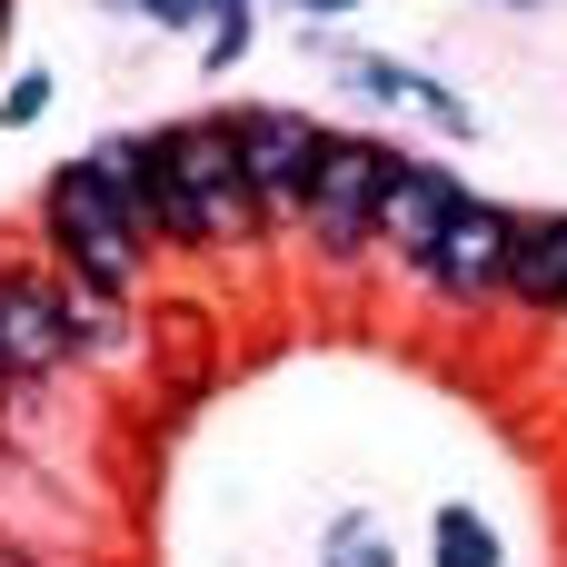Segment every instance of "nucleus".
Masks as SVG:
<instances>
[{
  "label": "nucleus",
  "mask_w": 567,
  "mask_h": 567,
  "mask_svg": "<svg viewBox=\"0 0 567 567\" xmlns=\"http://www.w3.org/2000/svg\"><path fill=\"white\" fill-rule=\"evenodd\" d=\"M319 567H399V538L379 528V508H339L319 538Z\"/></svg>",
  "instance_id": "9b49d317"
},
{
  "label": "nucleus",
  "mask_w": 567,
  "mask_h": 567,
  "mask_svg": "<svg viewBox=\"0 0 567 567\" xmlns=\"http://www.w3.org/2000/svg\"><path fill=\"white\" fill-rule=\"evenodd\" d=\"M100 10H120V20H150V30H199V20H209V0H100Z\"/></svg>",
  "instance_id": "2eb2a0df"
},
{
  "label": "nucleus",
  "mask_w": 567,
  "mask_h": 567,
  "mask_svg": "<svg viewBox=\"0 0 567 567\" xmlns=\"http://www.w3.org/2000/svg\"><path fill=\"white\" fill-rule=\"evenodd\" d=\"M30 249L70 279V289H100V299H140L150 289V239H140V219L120 209V189L70 150L50 179H40V199H30Z\"/></svg>",
  "instance_id": "f257e3e1"
},
{
  "label": "nucleus",
  "mask_w": 567,
  "mask_h": 567,
  "mask_svg": "<svg viewBox=\"0 0 567 567\" xmlns=\"http://www.w3.org/2000/svg\"><path fill=\"white\" fill-rule=\"evenodd\" d=\"M229 130H239V169H249L259 229H299L309 179L329 159V120L299 110V100H249V110H229Z\"/></svg>",
  "instance_id": "20e7f679"
},
{
  "label": "nucleus",
  "mask_w": 567,
  "mask_h": 567,
  "mask_svg": "<svg viewBox=\"0 0 567 567\" xmlns=\"http://www.w3.org/2000/svg\"><path fill=\"white\" fill-rule=\"evenodd\" d=\"M468 199V179L449 169V159H419V150H399V179H389V199H379V259L409 279L429 249H439V229H449V209Z\"/></svg>",
  "instance_id": "0eeeda50"
},
{
  "label": "nucleus",
  "mask_w": 567,
  "mask_h": 567,
  "mask_svg": "<svg viewBox=\"0 0 567 567\" xmlns=\"http://www.w3.org/2000/svg\"><path fill=\"white\" fill-rule=\"evenodd\" d=\"M498 309L518 319H567V209H518L508 229V279H498Z\"/></svg>",
  "instance_id": "1a4fd4ad"
},
{
  "label": "nucleus",
  "mask_w": 567,
  "mask_h": 567,
  "mask_svg": "<svg viewBox=\"0 0 567 567\" xmlns=\"http://www.w3.org/2000/svg\"><path fill=\"white\" fill-rule=\"evenodd\" d=\"M339 80L359 90V100H379V110H399V120H429L439 140H478V110L439 80V70H419V60H389V50H359V60H339Z\"/></svg>",
  "instance_id": "6e6552de"
},
{
  "label": "nucleus",
  "mask_w": 567,
  "mask_h": 567,
  "mask_svg": "<svg viewBox=\"0 0 567 567\" xmlns=\"http://www.w3.org/2000/svg\"><path fill=\"white\" fill-rule=\"evenodd\" d=\"M249 40H259V0H209V20H199V70L229 80V70L249 60Z\"/></svg>",
  "instance_id": "ddd939ff"
},
{
  "label": "nucleus",
  "mask_w": 567,
  "mask_h": 567,
  "mask_svg": "<svg viewBox=\"0 0 567 567\" xmlns=\"http://www.w3.org/2000/svg\"><path fill=\"white\" fill-rule=\"evenodd\" d=\"M508 10H538V0H508Z\"/></svg>",
  "instance_id": "6ab92c4d"
},
{
  "label": "nucleus",
  "mask_w": 567,
  "mask_h": 567,
  "mask_svg": "<svg viewBox=\"0 0 567 567\" xmlns=\"http://www.w3.org/2000/svg\"><path fill=\"white\" fill-rule=\"evenodd\" d=\"M50 100H60V80H50L40 60H30V70H10V80H0V130H40V120H50Z\"/></svg>",
  "instance_id": "4468645a"
},
{
  "label": "nucleus",
  "mask_w": 567,
  "mask_h": 567,
  "mask_svg": "<svg viewBox=\"0 0 567 567\" xmlns=\"http://www.w3.org/2000/svg\"><path fill=\"white\" fill-rule=\"evenodd\" d=\"M169 169H179L199 259H209V249H249V239H269V229H259V199H249V169H239V130H229V110H189V120H169Z\"/></svg>",
  "instance_id": "7ed1b4c3"
},
{
  "label": "nucleus",
  "mask_w": 567,
  "mask_h": 567,
  "mask_svg": "<svg viewBox=\"0 0 567 567\" xmlns=\"http://www.w3.org/2000/svg\"><path fill=\"white\" fill-rule=\"evenodd\" d=\"M289 10H299V20H309V40H319V30H329V20H349L359 0H289Z\"/></svg>",
  "instance_id": "dca6fc26"
},
{
  "label": "nucleus",
  "mask_w": 567,
  "mask_h": 567,
  "mask_svg": "<svg viewBox=\"0 0 567 567\" xmlns=\"http://www.w3.org/2000/svg\"><path fill=\"white\" fill-rule=\"evenodd\" d=\"M70 349H80V359H130V299L70 289Z\"/></svg>",
  "instance_id": "f8f14e48"
},
{
  "label": "nucleus",
  "mask_w": 567,
  "mask_h": 567,
  "mask_svg": "<svg viewBox=\"0 0 567 567\" xmlns=\"http://www.w3.org/2000/svg\"><path fill=\"white\" fill-rule=\"evenodd\" d=\"M429 567H508L498 518H488V508H468V498L429 508Z\"/></svg>",
  "instance_id": "9d476101"
},
{
  "label": "nucleus",
  "mask_w": 567,
  "mask_h": 567,
  "mask_svg": "<svg viewBox=\"0 0 567 567\" xmlns=\"http://www.w3.org/2000/svg\"><path fill=\"white\" fill-rule=\"evenodd\" d=\"M0 567H40V558H30V548H20V538H0Z\"/></svg>",
  "instance_id": "f3484780"
},
{
  "label": "nucleus",
  "mask_w": 567,
  "mask_h": 567,
  "mask_svg": "<svg viewBox=\"0 0 567 567\" xmlns=\"http://www.w3.org/2000/svg\"><path fill=\"white\" fill-rule=\"evenodd\" d=\"M389 179H399V140H379V130H329V159H319L309 209H299V239H309L319 269L349 279V269L379 259V199H389Z\"/></svg>",
  "instance_id": "f03ea898"
},
{
  "label": "nucleus",
  "mask_w": 567,
  "mask_h": 567,
  "mask_svg": "<svg viewBox=\"0 0 567 567\" xmlns=\"http://www.w3.org/2000/svg\"><path fill=\"white\" fill-rule=\"evenodd\" d=\"M508 229H518V209L468 189V199L449 209L439 249L409 269V289H419L429 309H449V319H478V309H498V279H508Z\"/></svg>",
  "instance_id": "423d86ee"
},
{
  "label": "nucleus",
  "mask_w": 567,
  "mask_h": 567,
  "mask_svg": "<svg viewBox=\"0 0 567 567\" xmlns=\"http://www.w3.org/2000/svg\"><path fill=\"white\" fill-rule=\"evenodd\" d=\"M0 399H10V389H0Z\"/></svg>",
  "instance_id": "aec40b11"
},
{
  "label": "nucleus",
  "mask_w": 567,
  "mask_h": 567,
  "mask_svg": "<svg viewBox=\"0 0 567 567\" xmlns=\"http://www.w3.org/2000/svg\"><path fill=\"white\" fill-rule=\"evenodd\" d=\"M10 10H20V0H0V40H10Z\"/></svg>",
  "instance_id": "a211bd4d"
},
{
  "label": "nucleus",
  "mask_w": 567,
  "mask_h": 567,
  "mask_svg": "<svg viewBox=\"0 0 567 567\" xmlns=\"http://www.w3.org/2000/svg\"><path fill=\"white\" fill-rule=\"evenodd\" d=\"M80 349H70V279L20 249L0 259V389H40V379H70Z\"/></svg>",
  "instance_id": "39448f33"
}]
</instances>
